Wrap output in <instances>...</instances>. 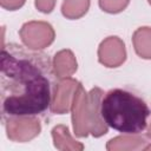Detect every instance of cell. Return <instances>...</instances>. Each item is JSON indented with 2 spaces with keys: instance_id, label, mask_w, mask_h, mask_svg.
<instances>
[{
  "instance_id": "1",
  "label": "cell",
  "mask_w": 151,
  "mask_h": 151,
  "mask_svg": "<svg viewBox=\"0 0 151 151\" xmlns=\"http://www.w3.org/2000/svg\"><path fill=\"white\" fill-rule=\"evenodd\" d=\"M59 77L48 53L17 42L2 44L0 97L2 119L38 117L51 110Z\"/></svg>"
},
{
  "instance_id": "2",
  "label": "cell",
  "mask_w": 151,
  "mask_h": 151,
  "mask_svg": "<svg viewBox=\"0 0 151 151\" xmlns=\"http://www.w3.org/2000/svg\"><path fill=\"white\" fill-rule=\"evenodd\" d=\"M100 116L107 127L123 134H139L147 127L151 109L136 92L114 87L103 94Z\"/></svg>"
},
{
  "instance_id": "3",
  "label": "cell",
  "mask_w": 151,
  "mask_h": 151,
  "mask_svg": "<svg viewBox=\"0 0 151 151\" xmlns=\"http://www.w3.org/2000/svg\"><path fill=\"white\" fill-rule=\"evenodd\" d=\"M2 120L7 137L13 142L25 143L40 132V124L37 117H12Z\"/></svg>"
},
{
  "instance_id": "4",
  "label": "cell",
  "mask_w": 151,
  "mask_h": 151,
  "mask_svg": "<svg viewBox=\"0 0 151 151\" xmlns=\"http://www.w3.org/2000/svg\"><path fill=\"white\" fill-rule=\"evenodd\" d=\"M52 136L54 139V146L59 150L65 149H73V150H83L84 145L80 143H77L72 140V138L68 134L67 126L58 125L52 130Z\"/></svg>"
},
{
  "instance_id": "5",
  "label": "cell",
  "mask_w": 151,
  "mask_h": 151,
  "mask_svg": "<svg viewBox=\"0 0 151 151\" xmlns=\"http://www.w3.org/2000/svg\"><path fill=\"white\" fill-rule=\"evenodd\" d=\"M137 134H134V137H130V134H126L125 137H117L114 139H111L107 145L106 149L107 150H117V149H125V144H129V146H126V149H143L144 146L142 145V143H145L143 138L140 137H136Z\"/></svg>"
},
{
  "instance_id": "6",
  "label": "cell",
  "mask_w": 151,
  "mask_h": 151,
  "mask_svg": "<svg viewBox=\"0 0 151 151\" xmlns=\"http://www.w3.org/2000/svg\"><path fill=\"white\" fill-rule=\"evenodd\" d=\"M24 2H25V0H0L1 6L9 11H14V9L21 7L24 5Z\"/></svg>"
}]
</instances>
